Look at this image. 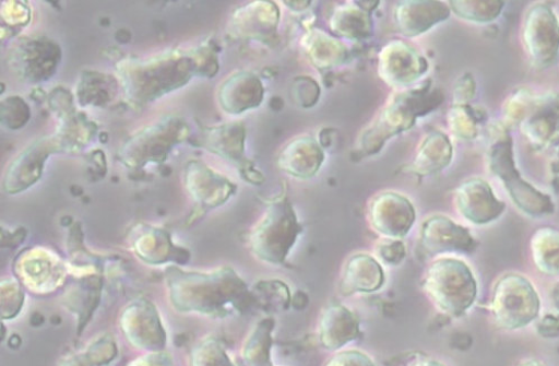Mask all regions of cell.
I'll return each instance as SVG.
<instances>
[{
	"label": "cell",
	"mask_w": 559,
	"mask_h": 366,
	"mask_svg": "<svg viewBox=\"0 0 559 366\" xmlns=\"http://www.w3.org/2000/svg\"><path fill=\"white\" fill-rule=\"evenodd\" d=\"M247 128L242 121L206 129L202 146L233 162L245 180L260 186L265 179L246 155Z\"/></svg>",
	"instance_id": "8fae6325"
},
{
	"label": "cell",
	"mask_w": 559,
	"mask_h": 366,
	"mask_svg": "<svg viewBox=\"0 0 559 366\" xmlns=\"http://www.w3.org/2000/svg\"><path fill=\"white\" fill-rule=\"evenodd\" d=\"M444 99L431 81L393 95L359 138L357 151L364 156L378 154L389 140L413 129L419 117L438 108Z\"/></svg>",
	"instance_id": "3957f363"
},
{
	"label": "cell",
	"mask_w": 559,
	"mask_h": 366,
	"mask_svg": "<svg viewBox=\"0 0 559 366\" xmlns=\"http://www.w3.org/2000/svg\"><path fill=\"white\" fill-rule=\"evenodd\" d=\"M128 97L147 104L183 87L193 75L214 76L219 71L216 52L204 47L194 52L175 51L144 61L130 60L121 70Z\"/></svg>",
	"instance_id": "6da1fadb"
},
{
	"label": "cell",
	"mask_w": 559,
	"mask_h": 366,
	"mask_svg": "<svg viewBox=\"0 0 559 366\" xmlns=\"http://www.w3.org/2000/svg\"><path fill=\"white\" fill-rule=\"evenodd\" d=\"M134 249L143 261L152 264H162L185 255L174 246L166 232L155 228L143 231L134 240Z\"/></svg>",
	"instance_id": "83f0119b"
},
{
	"label": "cell",
	"mask_w": 559,
	"mask_h": 366,
	"mask_svg": "<svg viewBox=\"0 0 559 366\" xmlns=\"http://www.w3.org/2000/svg\"><path fill=\"white\" fill-rule=\"evenodd\" d=\"M193 366H235L216 340H207L194 351Z\"/></svg>",
	"instance_id": "d6a6232c"
},
{
	"label": "cell",
	"mask_w": 559,
	"mask_h": 366,
	"mask_svg": "<svg viewBox=\"0 0 559 366\" xmlns=\"http://www.w3.org/2000/svg\"><path fill=\"white\" fill-rule=\"evenodd\" d=\"M187 135L188 128L183 120L168 117L129 141L121 152V158L131 168L144 167L150 162H163Z\"/></svg>",
	"instance_id": "ba28073f"
},
{
	"label": "cell",
	"mask_w": 559,
	"mask_h": 366,
	"mask_svg": "<svg viewBox=\"0 0 559 366\" xmlns=\"http://www.w3.org/2000/svg\"><path fill=\"white\" fill-rule=\"evenodd\" d=\"M331 28L336 36L361 40L373 35L372 12L359 2L337 8L331 17Z\"/></svg>",
	"instance_id": "4316f807"
},
{
	"label": "cell",
	"mask_w": 559,
	"mask_h": 366,
	"mask_svg": "<svg viewBox=\"0 0 559 366\" xmlns=\"http://www.w3.org/2000/svg\"><path fill=\"white\" fill-rule=\"evenodd\" d=\"M31 117V110L19 96L7 98L2 103V123L11 130L23 128Z\"/></svg>",
	"instance_id": "836d02e7"
},
{
	"label": "cell",
	"mask_w": 559,
	"mask_h": 366,
	"mask_svg": "<svg viewBox=\"0 0 559 366\" xmlns=\"http://www.w3.org/2000/svg\"><path fill=\"white\" fill-rule=\"evenodd\" d=\"M267 366H275V365H274V364H272V365H267Z\"/></svg>",
	"instance_id": "b9f144b4"
},
{
	"label": "cell",
	"mask_w": 559,
	"mask_h": 366,
	"mask_svg": "<svg viewBox=\"0 0 559 366\" xmlns=\"http://www.w3.org/2000/svg\"><path fill=\"white\" fill-rule=\"evenodd\" d=\"M300 46L308 61L319 71L337 68L349 57L342 40L321 29L309 31L302 37Z\"/></svg>",
	"instance_id": "d4e9b609"
},
{
	"label": "cell",
	"mask_w": 559,
	"mask_h": 366,
	"mask_svg": "<svg viewBox=\"0 0 559 366\" xmlns=\"http://www.w3.org/2000/svg\"><path fill=\"white\" fill-rule=\"evenodd\" d=\"M304 227L286 193L273 199L250 236L257 259L271 265L286 263Z\"/></svg>",
	"instance_id": "277c9868"
},
{
	"label": "cell",
	"mask_w": 559,
	"mask_h": 366,
	"mask_svg": "<svg viewBox=\"0 0 559 366\" xmlns=\"http://www.w3.org/2000/svg\"><path fill=\"white\" fill-rule=\"evenodd\" d=\"M62 138H46L32 144L11 166L4 182L5 190L15 194L26 190L41 178L47 158L62 150Z\"/></svg>",
	"instance_id": "9a60e30c"
},
{
	"label": "cell",
	"mask_w": 559,
	"mask_h": 366,
	"mask_svg": "<svg viewBox=\"0 0 559 366\" xmlns=\"http://www.w3.org/2000/svg\"><path fill=\"white\" fill-rule=\"evenodd\" d=\"M186 184L204 212L223 206L237 190L229 179L198 161L188 165Z\"/></svg>",
	"instance_id": "e0dca14e"
},
{
	"label": "cell",
	"mask_w": 559,
	"mask_h": 366,
	"mask_svg": "<svg viewBox=\"0 0 559 366\" xmlns=\"http://www.w3.org/2000/svg\"><path fill=\"white\" fill-rule=\"evenodd\" d=\"M501 2H451V11L459 17L474 22H489L498 17Z\"/></svg>",
	"instance_id": "4dcf8cb0"
},
{
	"label": "cell",
	"mask_w": 559,
	"mask_h": 366,
	"mask_svg": "<svg viewBox=\"0 0 559 366\" xmlns=\"http://www.w3.org/2000/svg\"><path fill=\"white\" fill-rule=\"evenodd\" d=\"M420 243L424 250L433 257L447 253L469 255L477 247V241L467 228L443 215L431 216L423 223Z\"/></svg>",
	"instance_id": "7c38bea8"
},
{
	"label": "cell",
	"mask_w": 559,
	"mask_h": 366,
	"mask_svg": "<svg viewBox=\"0 0 559 366\" xmlns=\"http://www.w3.org/2000/svg\"><path fill=\"white\" fill-rule=\"evenodd\" d=\"M359 335H361V323L358 317L342 304L328 306L319 317L318 342L328 351H342Z\"/></svg>",
	"instance_id": "d6986e66"
},
{
	"label": "cell",
	"mask_w": 559,
	"mask_h": 366,
	"mask_svg": "<svg viewBox=\"0 0 559 366\" xmlns=\"http://www.w3.org/2000/svg\"><path fill=\"white\" fill-rule=\"evenodd\" d=\"M490 168L503 182L515 205L533 217H543L554 212L551 198L525 181L515 169L512 142L504 139L490 152Z\"/></svg>",
	"instance_id": "52a82bcc"
},
{
	"label": "cell",
	"mask_w": 559,
	"mask_h": 366,
	"mask_svg": "<svg viewBox=\"0 0 559 366\" xmlns=\"http://www.w3.org/2000/svg\"><path fill=\"white\" fill-rule=\"evenodd\" d=\"M423 288L439 312L457 318L465 315L477 298V281L462 260L433 261L424 278Z\"/></svg>",
	"instance_id": "5b68a950"
},
{
	"label": "cell",
	"mask_w": 559,
	"mask_h": 366,
	"mask_svg": "<svg viewBox=\"0 0 559 366\" xmlns=\"http://www.w3.org/2000/svg\"><path fill=\"white\" fill-rule=\"evenodd\" d=\"M325 366H378L373 358L364 351L342 350L335 353Z\"/></svg>",
	"instance_id": "d590c367"
},
{
	"label": "cell",
	"mask_w": 559,
	"mask_h": 366,
	"mask_svg": "<svg viewBox=\"0 0 559 366\" xmlns=\"http://www.w3.org/2000/svg\"><path fill=\"white\" fill-rule=\"evenodd\" d=\"M428 71L426 58L402 39L390 40L378 57V73L384 83L394 88L417 83Z\"/></svg>",
	"instance_id": "30bf717a"
},
{
	"label": "cell",
	"mask_w": 559,
	"mask_h": 366,
	"mask_svg": "<svg viewBox=\"0 0 559 366\" xmlns=\"http://www.w3.org/2000/svg\"><path fill=\"white\" fill-rule=\"evenodd\" d=\"M453 160V145L441 132H432L419 145L408 173L420 178L428 177L447 169Z\"/></svg>",
	"instance_id": "484cf974"
},
{
	"label": "cell",
	"mask_w": 559,
	"mask_h": 366,
	"mask_svg": "<svg viewBox=\"0 0 559 366\" xmlns=\"http://www.w3.org/2000/svg\"><path fill=\"white\" fill-rule=\"evenodd\" d=\"M516 366H546L544 362L536 359V358H530L525 359L521 363H519Z\"/></svg>",
	"instance_id": "ab89813d"
},
{
	"label": "cell",
	"mask_w": 559,
	"mask_h": 366,
	"mask_svg": "<svg viewBox=\"0 0 559 366\" xmlns=\"http://www.w3.org/2000/svg\"><path fill=\"white\" fill-rule=\"evenodd\" d=\"M533 258L538 270L547 275L559 274V232L554 228L537 231L532 240Z\"/></svg>",
	"instance_id": "f546056e"
},
{
	"label": "cell",
	"mask_w": 559,
	"mask_h": 366,
	"mask_svg": "<svg viewBox=\"0 0 559 366\" xmlns=\"http://www.w3.org/2000/svg\"><path fill=\"white\" fill-rule=\"evenodd\" d=\"M2 290V305H3V317H14L23 305V293L20 288V284L16 281H5Z\"/></svg>",
	"instance_id": "8d00e7d4"
},
{
	"label": "cell",
	"mask_w": 559,
	"mask_h": 366,
	"mask_svg": "<svg viewBox=\"0 0 559 366\" xmlns=\"http://www.w3.org/2000/svg\"><path fill=\"white\" fill-rule=\"evenodd\" d=\"M539 334L544 338L559 337V317L547 316L539 324Z\"/></svg>",
	"instance_id": "74e56055"
},
{
	"label": "cell",
	"mask_w": 559,
	"mask_h": 366,
	"mask_svg": "<svg viewBox=\"0 0 559 366\" xmlns=\"http://www.w3.org/2000/svg\"><path fill=\"white\" fill-rule=\"evenodd\" d=\"M265 95L261 79L250 71H238L224 81L218 92V102L224 111L241 115L259 108Z\"/></svg>",
	"instance_id": "44dd1931"
},
{
	"label": "cell",
	"mask_w": 559,
	"mask_h": 366,
	"mask_svg": "<svg viewBox=\"0 0 559 366\" xmlns=\"http://www.w3.org/2000/svg\"><path fill=\"white\" fill-rule=\"evenodd\" d=\"M324 162L325 151L322 144L314 138L299 137L280 151L276 165L293 178L308 180L322 169Z\"/></svg>",
	"instance_id": "ac0fdd59"
},
{
	"label": "cell",
	"mask_w": 559,
	"mask_h": 366,
	"mask_svg": "<svg viewBox=\"0 0 559 366\" xmlns=\"http://www.w3.org/2000/svg\"><path fill=\"white\" fill-rule=\"evenodd\" d=\"M385 282L380 261L367 253H357L347 259L341 278V293L348 297L357 294H374Z\"/></svg>",
	"instance_id": "7402d4cb"
},
{
	"label": "cell",
	"mask_w": 559,
	"mask_h": 366,
	"mask_svg": "<svg viewBox=\"0 0 559 366\" xmlns=\"http://www.w3.org/2000/svg\"><path fill=\"white\" fill-rule=\"evenodd\" d=\"M167 281L173 305L183 312L222 317L243 311L254 303L248 283L230 267L212 272L171 268Z\"/></svg>",
	"instance_id": "7a4b0ae2"
},
{
	"label": "cell",
	"mask_w": 559,
	"mask_h": 366,
	"mask_svg": "<svg viewBox=\"0 0 559 366\" xmlns=\"http://www.w3.org/2000/svg\"><path fill=\"white\" fill-rule=\"evenodd\" d=\"M491 308L500 329L516 331L527 328L538 318L542 302L527 276L508 273L496 283Z\"/></svg>",
	"instance_id": "8992f818"
},
{
	"label": "cell",
	"mask_w": 559,
	"mask_h": 366,
	"mask_svg": "<svg viewBox=\"0 0 559 366\" xmlns=\"http://www.w3.org/2000/svg\"><path fill=\"white\" fill-rule=\"evenodd\" d=\"M275 320L272 317L261 319L248 337L243 347L247 366H267L272 361L273 331Z\"/></svg>",
	"instance_id": "f1b7e54d"
},
{
	"label": "cell",
	"mask_w": 559,
	"mask_h": 366,
	"mask_svg": "<svg viewBox=\"0 0 559 366\" xmlns=\"http://www.w3.org/2000/svg\"><path fill=\"white\" fill-rule=\"evenodd\" d=\"M123 327L128 338L141 347H163L166 334L159 322L156 309L145 300H136L128 307Z\"/></svg>",
	"instance_id": "603a6c76"
},
{
	"label": "cell",
	"mask_w": 559,
	"mask_h": 366,
	"mask_svg": "<svg viewBox=\"0 0 559 366\" xmlns=\"http://www.w3.org/2000/svg\"><path fill=\"white\" fill-rule=\"evenodd\" d=\"M451 8L433 0H405L397 3L393 21L399 33L407 37L419 36L451 16Z\"/></svg>",
	"instance_id": "ffe728a7"
},
{
	"label": "cell",
	"mask_w": 559,
	"mask_h": 366,
	"mask_svg": "<svg viewBox=\"0 0 559 366\" xmlns=\"http://www.w3.org/2000/svg\"><path fill=\"white\" fill-rule=\"evenodd\" d=\"M376 251L378 260L386 265H399L407 257V248L402 239L384 238Z\"/></svg>",
	"instance_id": "e575fe53"
},
{
	"label": "cell",
	"mask_w": 559,
	"mask_h": 366,
	"mask_svg": "<svg viewBox=\"0 0 559 366\" xmlns=\"http://www.w3.org/2000/svg\"><path fill=\"white\" fill-rule=\"evenodd\" d=\"M280 9L274 2H253L235 12L233 27L237 35L265 40L276 34Z\"/></svg>",
	"instance_id": "cb8c5ba5"
},
{
	"label": "cell",
	"mask_w": 559,
	"mask_h": 366,
	"mask_svg": "<svg viewBox=\"0 0 559 366\" xmlns=\"http://www.w3.org/2000/svg\"><path fill=\"white\" fill-rule=\"evenodd\" d=\"M417 220L414 203L405 194L384 191L370 202L369 222L374 232L384 238L403 239Z\"/></svg>",
	"instance_id": "9c48e42d"
},
{
	"label": "cell",
	"mask_w": 559,
	"mask_h": 366,
	"mask_svg": "<svg viewBox=\"0 0 559 366\" xmlns=\"http://www.w3.org/2000/svg\"><path fill=\"white\" fill-rule=\"evenodd\" d=\"M455 201L460 214L476 225L489 224L506 211V203L495 196L484 179L464 181L456 190Z\"/></svg>",
	"instance_id": "5bb4252c"
},
{
	"label": "cell",
	"mask_w": 559,
	"mask_h": 366,
	"mask_svg": "<svg viewBox=\"0 0 559 366\" xmlns=\"http://www.w3.org/2000/svg\"><path fill=\"white\" fill-rule=\"evenodd\" d=\"M408 366H448L443 362L429 356H420L409 363Z\"/></svg>",
	"instance_id": "f35d334b"
},
{
	"label": "cell",
	"mask_w": 559,
	"mask_h": 366,
	"mask_svg": "<svg viewBox=\"0 0 559 366\" xmlns=\"http://www.w3.org/2000/svg\"><path fill=\"white\" fill-rule=\"evenodd\" d=\"M293 5H296V8L293 11L301 12L304 10H307L311 2H290Z\"/></svg>",
	"instance_id": "60d3db41"
},
{
	"label": "cell",
	"mask_w": 559,
	"mask_h": 366,
	"mask_svg": "<svg viewBox=\"0 0 559 366\" xmlns=\"http://www.w3.org/2000/svg\"><path fill=\"white\" fill-rule=\"evenodd\" d=\"M321 86L309 75H300L294 79L290 87V96L300 108H312L321 98Z\"/></svg>",
	"instance_id": "1f68e13d"
},
{
	"label": "cell",
	"mask_w": 559,
	"mask_h": 366,
	"mask_svg": "<svg viewBox=\"0 0 559 366\" xmlns=\"http://www.w3.org/2000/svg\"><path fill=\"white\" fill-rule=\"evenodd\" d=\"M20 280L36 294H49L61 286L67 271L58 257L34 250L20 258L16 267Z\"/></svg>",
	"instance_id": "2e32d148"
},
{
	"label": "cell",
	"mask_w": 559,
	"mask_h": 366,
	"mask_svg": "<svg viewBox=\"0 0 559 366\" xmlns=\"http://www.w3.org/2000/svg\"><path fill=\"white\" fill-rule=\"evenodd\" d=\"M61 60L59 46L49 38H26L12 54V64L28 83L49 80Z\"/></svg>",
	"instance_id": "4fadbf2b"
}]
</instances>
